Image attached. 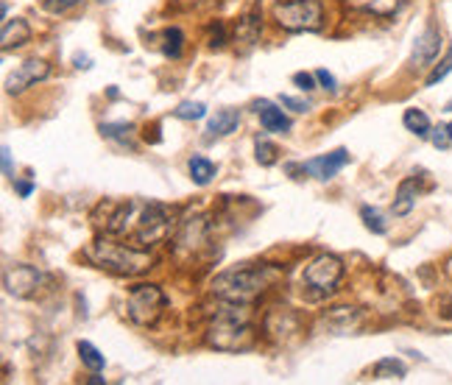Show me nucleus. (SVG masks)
<instances>
[{"label":"nucleus","instance_id":"20","mask_svg":"<svg viewBox=\"0 0 452 385\" xmlns=\"http://www.w3.org/2000/svg\"><path fill=\"white\" fill-rule=\"evenodd\" d=\"M402 123H405V129H408L410 134H416V137H430V132H433L430 118H427L422 109H405Z\"/></svg>","mask_w":452,"mask_h":385},{"label":"nucleus","instance_id":"33","mask_svg":"<svg viewBox=\"0 0 452 385\" xmlns=\"http://www.w3.org/2000/svg\"><path fill=\"white\" fill-rule=\"evenodd\" d=\"M315 81H318V78H315V76H310V73H296V76H294V84H296L299 89H304V92H310V89H315Z\"/></svg>","mask_w":452,"mask_h":385},{"label":"nucleus","instance_id":"18","mask_svg":"<svg viewBox=\"0 0 452 385\" xmlns=\"http://www.w3.org/2000/svg\"><path fill=\"white\" fill-rule=\"evenodd\" d=\"M265 329L274 335V338H288L291 332H299V318L291 313V310H274L265 315Z\"/></svg>","mask_w":452,"mask_h":385},{"label":"nucleus","instance_id":"39","mask_svg":"<svg viewBox=\"0 0 452 385\" xmlns=\"http://www.w3.org/2000/svg\"><path fill=\"white\" fill-rule=\"evenodd\" d=\"M75 68H84V70H89V68H92V65H89V56H81V53H78V56H75Z\"/></svg>","mask_w":452,"mask_h":385},{"label":"nucleus","instance_id":"31","mask_svg":"<svg viewBox=\"0 0 452 385\" xmlns=\"http://www.w3.org/2000/svg\"><path fill=\"white\" fill-rule=\"evenodd\" d=\"M84 0H45V8L51 11V14H68V11H73L75 6H81Z\"/></svg>","mask_w":452,"mask_h":385},{"label":"nucleus","instance_id":"40","mask_svg":"<svg viewBox=\"0 0 452 385\" xmlns=\"http://www.w3.org/2000/svg\"><path fill=\"white\" fill-rule=\"evenodd\" d=\"M444 109H447V112H452V101H447V106H444Z\"/></svg>","mask_w":452,"mask_h":385},{"label":"nucleus","instance_id":"17","mask_svg":"<svg viewBox=\"0 0 452 385\" xmlns=\"http://www.w3.org/2000/svg\"><path fill=\"white\" fill-rule=\"evenodd\" d=\"M416 196H419V179L416 176H408L402 184H399V190H396V196H394V204H391V213L396 215V218H402V215H408L413 207H416Z\"/></svg>","mask_w":452,"mask_h":385},{"label":"nucleus","instance_id":"36","mask_svg":"<svg viewBox=\"0 0 452 385\" xmlns=\"http://www.w3.org/2000/svg\"><path fill=\"white\" fill-rule=\"evenodd\" d=\"M3 173H6L8 179H14V170H11V151H8V146H3Z\"/></svg>","mask_w":452,"mask_h":385},{"label":"nucleus","instance_id":"26","mask_svg":"<svg viewBox=\"0 0 452 385\" xmlns=\"http://www.w3.org/2000/svg\"><path fill=\"white\" fill-rule=\"evenodd\" d=\"M173 115H176L179 120H201V118L207 115V106H204L201 101H184V103H179V106L173 109Z\"/></svg>","mask_w":452,"mask_h":385},{"label":"nucleus","instance_id":"7","mask_svg":"<svg viewBox=\"0 0 452 385\" xmlns=\"http://www.w3.org/2000/svg\"><path fill=\"white\" fill-rule=\"evenodd\" d=\"M304 285L315 294H332L344 279V260L335 254H318L304 268Z\"/></svg>","mask_w":452,"mask_h":385},{"label":"nucleus","instance_id":"19","mask_svg":"<svg viewBox=\"0 0 452 385\" xmlns=\"http://www.w3.org/2000/svg\"><path fill=\"white\" fill-rule=\"evenodd\" d=\"M349 8H358V11H369V14H377V17H388L399 8L402 0H344Z\"/></svg>","mask_w":452,"mask_h":385},{"label":"nucleus","instance_id":"32","mask_svg":"<svg viewBox=\"0 0 452 385\" xmlns=\"http://www.w3.org/2000/svg\"><path fill=\"white\" fill-rule=\"evenodd\" d=\"M430 140H433V146L436 149H450V143H452V137H450V129L447 126H436L433 132H430Z\"/></svg>","mask_w":452,"mask_h":385},{"label":"nucleus","instance_id":"6","mask_svg":"<svg viewBox=\"0 0 452 385\" xmlns=\"http://www.w3.org/2000/svg\"><path fill=\"white\" fill-rule=\"evenodd\" d=\"M165 308H168V296L162 294L159 285H137V288H132L129 302H126L129 318L134 324H140V327H153Z\"/></svg>","mask_w":452,"mask_h":385},{"label":"nucleus","instance_id":"5","mask_svg":"<svg viewBox=\"0 0 452 385\" xmlns=\"http://www.w3.org/2000/svg\"><path fill=\"white\" fill-rule=\"evenodd\" d=\"M274 20L285 31H318L324 25V3L321 0H282L274 6Z\"/></svg>","mask_w":452,"mask_h":385},{"label":"nucleus","instance_id":"24","mask_svg":"<svg viewBox=\"0 0 452 385\" xmlns=\"http://www.w3.org/2000/svg\"><path fill=\"white\" fill-rule=\"evenodd\" d=\"M159 37H162V53H165V56H170V59H179V56H182V45H184V34H182V28L170 25V28H165Z\"/></svg>","mask_w":452,"mask_h":385},{"label":"nucleus","instance_id":"29","mask_svg":"<svg viewBox=\"0 0 452 385\" xmlns=\"http://www.w3.org/2000/svg\"><path fill=\"white\" fill-rule=\"evenodd\" d=\"M450 73H452V45H450V51H447V56L433 68V73H430V76L425 78V87H436L439 81H444Z\"/></svg>","mask_w":452,"mask_h":385},{"label":"nucleus","instance_id":"8","mask_svg":"<svg viewBox=\"0 0 452 385\" xmlns=\"http://www.w3.org/2000/svg\"><path fill=\"white\" fill-rule=\"evenodd\" d=\"M45 285V274L34 265L25 263H11L3 268V288L6 294L17 296V299H31L39 294V288Z\"/></svg>","mask_w":452,"mask_h":385},{"label":"nucleus","instance_id":"11","mask_svg":"<svg viewBox=\"0 0 452 385\" xmlns=\"http://www.w3.org/2000/svg\"><path fill=\"white\" fill-rule=\"evenodd\" d=\"M346 162H349V151H346V149H335V151H329V154H321L315 156V159L301 162V170L310 173V176L318 179V182H327V179H332Z\"/></svg>","mask_w":452,"mask_h":385},{"label":"nucleus","instance_id":"12","mask_svg":"<svg viewBox=\"0 0 452 385\" xmlns=\"http://www.w3.org/2000/svg\"><path fill=\"white\" fill-rule=\"evenodd\" d=\"M254 112H257V118H260V126L265 129V132H271V134H288L291 132V118L277 106V103H271V101H257L254 103Z\"/></svg>","mask_w":452,"mask_h":385},{"label":"nucleus","instance_id":"22","mask_svg":"<svg viewBox=\"0 0 452 385\" xmlns=\"http://www.w3.org/2000/svg\"><path fill=\"white\" fill-rule=\"evenodd\" d=\"M101 134L109 137V140H118L120 146L134 149V126H132V123H103V126H101Z\"/></svg>","mask_w":452,"mask_h":385},{"label":"nucleus","instance_id":"14","mask_svg":"<svg viewBox=\"0 0 452 385\" xmlns=\"http://www.w3.org/2000/svg\"><path fill=\"white\" fill-rule=\"evenodd\" d=\"M207 237V224L204 218H187L182 224V229L176 234V254H184V251H196L201 246V240Z\"/></svg>","mask_w":452,"mask_h":385},{"label":"nucleus","instance_id":"23","mask_svg":"<svg viewBox=\"0 0 452 385\" xmlns=\"http://www.w3.org/2000/svg\"><path fill=\"white\" fill-rule=\"evenodd\" d=\"M405 374H408V369L396 358H382L375 366V380H405Z\"/></svg>","mask_w":452,"mask_h":385},{"label":"nucleus","instance_id":"41","mask_svg":"<svg viewBox=\"0 0 452 385\" xmlns=\"http://www.w3.org/2000/svg\"><path fill=\"white\" fill-rule=\"evenodd\" d=\"M447 129H450V137H452V123H447Z\"/></svg>","mask_w":452,"mask_h":385},{"label":"nucleus","instance_id":"34","mask_svg":"<svg viewBox=\"0 0 452 385\" xmlns=\"http://www.w3.org/2000/svg\"><path fill=\"white\" fill-rule=\"evenodd\" d=\"M315 78H318V84H321L324 89H329V92H335V89H338V84H335V76H332V73H327V70H315Z\"/></svg>","mask_w":452,"mask_h":385},{"label":"nucleus","instance_id":"16","mask_svg":"<svg viewBox=\"0 0 452 385\" xmlns=\"http://www.w3.org/2000/svg\"><path fill=\"white\" fill-rule=\"evenodd\" d=\"M237 126H240V112L237 109H221V112H215L210 118L204 137L207 140H221V137H229L232 132H237Z\"/></svg>","mask_w":452,"mask_h":385},{"label":"nucleus","instance_id":"15","mask_svg":"<svg viewBox=\"0 0 452 385\" xmlns=\"http://www.w3.org/2000/svg\"><path fill=\"white\" fill-rule=\"evenodd\" d=\"M31 39V25L23 20V17H14V20H3V31H0V48L3 51H11V48H20Z\"/></svg>","mask_w":452,"mask_h":385},{"label":"nucleus","instance_id":"38","mask_svg":"<svg viewBox=\"0 0 452 385\" xmlns=\"http://www.w3.org/2000/svg\"><path fill=\"white\" fill-rule=\"evenodd\" d=\"M179 6H184V8H199V6H204V3H210V0H176Z\"/></svg>","mask_w":452,"mask_h":385},{"label":"nucleus","instance_id":"13","mask_svg":"<svg viewBox=\"0 0 452 385\" xmlns=\"http://www.w3.org/2000/svg\"><path fill=\"white\" fill-rule=\"evenodd\" d=\"M260 31H263V23H260V11L257 8H249L237 25H234V45H240V51H251L260 39Z\"/></svg>","mask_w":452,"mask_h":385},{"label":"nucleus","instance_id":"2","mask_svg":"<svg viewBox=\"0 0 452 385\" xmlns=\"http://www.w3.org/2000/svg\"><path fill=\"white\" fill-rule=\"evenodd\" d=\"M280 271L271 265H237L221 271L218 277H213L210 291L213 296H218L221 302H237V305H251L265 288H271L277 282Z\"/></svg>","mask_w":452,"mask_h":385},{"label":"nucleus","instance_id":"37","mask_svg":"<svg viewBox=\"0 0 452 385\" xmlns=\"http://www.w3.org/2000/svg\"><path fill=\"white\" fill-rule=\"evenodd\" d=\"M11 182H14V187H17V193H20L23 198H25V196H31V190H34L31 184H25V182H17V179H11Z\"/></svg>","mask_w":452,"mask_h":385},{"label":"nucleus","instance_id":"1","mask_svg":"<svg viewBox=\"0 0 452 385\" xmlns=\"http://www.w3.org/2000/svg\"><path fill=\"white\" fill-rule=\"evenodd\" d=\"M103 232L118 234V237H129L140 248L153 246L170 234V213L162 204L143 201V198H132L123 204H106Z\"/></svg>","mask_w":452,"mask_h":385},{"label":"nucleus","instance_id":"10","mask_svg":"<svg viewBox=\"0 0 452 385\" xmlns=\"http://www.w3.org/2000/svg\"><path fill=\"white\" fill-rule=\"evenodd\" d=\"M439 51H441V34H439V28L427 25V28L416 37V42H413L410 70H422V68L433 65V59L439 56Z\"/></svg>","mask_w":452,"mask_h":385},{"label":"nucleus","instance_id":"21","mask_svg":"<svg viewBox=\"0 0 452 385\" xmlns=\"http://www.w3.org/2000/svg\"><path fill=\"white\" fill-rule=\"evenodd\" d=\"M187 170H190V179H193L196 184H201V187L210 184L213 176H215V165H213L207 156H190Z\"/></svg>","mask_w":452,"mask_h":385},{"label":"nucleus","instance_id":"35","mask_svg":"<svg viewBox=\"0 0 452 385\" xmlns=\"http://www.w3.org/2000/svg\"><path fill=\"white\" fill-rule=\"evenodd\" d=\"M280 103H282V106H288V109H294V112H307V109H310L304 101L291 98V95H282V98H280Z\"/></svg>","mask_w":452,"mask_h":385},{"label":"nucleus","instance_id":"9","mask_svg":"<svg viewBox=\"0 0 452 385\" xmlns=\"http://www.w3.org/2000/svg\"><path fill=\"white\" fill-rule=\"evenodd\" d=\"M48 76H51V65L45 59H28V62H23L11 76L6 78V92L17 95V92H23L28 87H34L37 81H45Z\"/></svg>","mask_w":452,"mask_h":385},{"label":"nucleus","instance_id":"25","mask_svg":"<svg viewBox=\"0 0 452 385\" xmlns=\"http://www.w3.org/2000/svg\"><path fill=\"white\" fill-rule=\"evenodd\" d=\"M75 349H78V358H81V363H84L89 372H95V374H98V372H103L106 360H103V355H101V352H98V349H95L89 341H78V346H75Z\"/></svg>","mask_w":452,"mask_h":385},{"label":"nucleus","instance_id":"4","mask_svg":"<svg viewBox=\"0 0 452 385\" xmlns=\"http://www.w3.org/2000/svg\"><path fill=\"white\" fill-rule=\"evenodd\" d=\"M207 343L221 352H240L254 343V327L249 321L246 305L224 302V308L215 310L210 327H207Z\"/></svg>","mask_w":452,"mask_h":385},{"label":"nucleus","instance_id":"30","mask_svg":"<svg viewBox=\"0 0 452 385\" xmlns=\"http://www.w3.org/2000/svg\"><path fill=\"white\" fill-rule=\"evenodd\" d=\"M224 42H226L224 23H213V25L207 28V45H210V48H221Z\"/></svg>","mask_w":452,"mask_h":385},{"label":"nucleus","instance_id":"3","mask_svg":"<svg viewBox=\"0 0 452 385\" xmlns=\"http://www.w3.org/2000/svg\"><path fill=\"white\" fill-rule=\"evenodd\" d=\"M84 257L103 271L120 274V277H140L149 268H153V257L149 251H143L140 246H126V243H115L109 237H101L95 243H89L84 248Z\"/></svg>","mask_w":452,"mask_h":385},{"label":"nucleus","instance_id":"28","mask_svg":"<svg viewBox=\"0 0 452 385\" xmlns=\"http://www.w3.org/2000/svg\"><path fill=\"white\" fill-rule=\"evenodd\" d=\"M254 156H257V162H260L263 168H271V165L280 159V149H277L274 143L257 140V146H254Z\"/></svg>","mask_w":452,"mask_h":385},{"label":"nucleus","instance_id":"27","mask_svg":"<svg viewBox=\"0 0 452 385\" xmlns=\"http://www.w3.org/2000/svg\"><path fill=\"white\" fill-rule=\"evenodd\" d=\"M360 218H363L366 229L375 232V234H385V232H388V224L382 221L379 210H375V207H369V204H363V207H360Z\"/></svg>","mask_w":452,"mask_h":385}]
</instances>
